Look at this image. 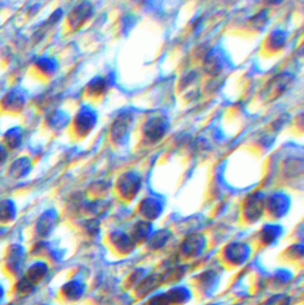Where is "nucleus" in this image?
I'll use <instances>...</instances> for the list:
<instances>
[{
	"instance_id": "obj_1",
	"label": "nucleus",
	"mask_w": 304,
	"mask_h": 305,
	"mask_svg": "<svg viewBox=\"0 0 304 305\" xmlns=\"http://www.w3.org/2000/svg\"><path fill=\"white\" fill-rule=\"evenodd\" d=\"M142 179L136 172H127L122 174L117 181V191L124 199H133L139 195Z\"/></svg>"
},
{
	"instance_id": "obj_2",
	"label": "nucleus",
	"mask_w": 304,
	"mask_h": 305,
	"mask_svg": "<svg viewBox=\"0 0 304 305\" xmlns=\"http://www.w3.org/2000/svg\"><path fill=\"white\" fill-rule=\"evenodd\" d=\"M131 123H133V116L128 112L121 113L118 117H116L115 122L112 123L111 131H110L113 143L121 146L125 143V141H128Z\"/></svg>"
},
{
	"instance_id": "obj_3",
	"label": "nucleus",
	"mask_w": 304,
	"mask_h": 305,
	"mask_svg": "<svg viewBox=\"0 0 304 305\" xmlns=\"http://www.w3.org/2000/svg\"><path fill=\"white\" fill-rule=\"evenodd\" d=\"M170 123L165 117H153L143 126V136L150 143H156L167 134Z\"/></svg>"
},
{
	"instance_id": "obj_4",
	"label": "nucleus",
	"mask_w": 304,
	"mask_h": 305,
	"mask_svg": "<svg viewBox=\"0 0 304 305\" xmlns=\"http://www.w3.org/2000/svg\"><path fill=\"white\" fill-rule=\"evenodd\" d=\"M98 116L97 112L90 106H82L76 113L74 119L75 130L81 136H86L92 131L97 124Z\"/></svg>"
},
{
	"instance_id": "obj_5",
	"label": "nucleus",
	"mask_w": 304,
	"mask_h": 305,
	"mask_svg": "<svg viewBox=\"0 0 304 305\" xmlns=\"http://www.w3.org/2000/svg\"><path fill=\"white\" fill-rule=\"evenodd\" d=\"M265 206L273 218H281L289 212L290 197L283 192H276L265 200Z\"/></svg>"
},
{
	"instance_id": "obj_6",
	"label": "nucleus",
	"mask_w": 304,
	"mask_h": 305,
	"mask_svg": "<svg viewBox=\"0 0 304 305\" xmlns=\"http://www.w3.org/2000/svg\"><path fill=\"white\" fill-rule=\"evenodd\" d=\"M265 196L263 193L257 192L250 196V198L246 200L244 206V214L246 220L253 222H257L262 217L264 209H265Z\"/></svg>"
},
{
	"instance_id": "obj_7",
	"label": "nucleus",
	"mask_w": 304,
	"mask_h": 305,
	"mask_svg": "<svg viewBox=\"0 0 304 305\" xmlns=\"http://www.w3.org/2000/svg\"><path fill=\"white\" fill-rule=\"evenodd\" d=\"M164 211V204L160 199L148 197L144 198L140 204V214L142 215L144 221H154L156 218L160 217V215Z\"/></svg>"
},
{
	"instance_id": "obj_8",
	"label": "nucleus",
	"mask_w": 304,
	"mask_h": 305,
	"mask_svg": "<svg viewBox=\"0 0 304 305\" xmlns=\"http://www.w3.org/2000/svg\"><path fill=\"white\" fill-rule=\"evenodd\" d=\"M291 79H293V76L289 75V74H282V75L276 76V78L270 82L267 97L269 98L281 97V94L287 91L288 86L290 85L291 82Z\"/></svg>"
},
{
	"instance_id": "obj_9",
	"label": "nucleus",
	"mask_w": 304,
	"mask_h": 305,
	"mask_svg": "<svg viewBox=\"0 0 304 305\" xmlns=\"http://www.w3.org/2000/svg\"><path fill=\"white\" fill-rule=\"evenodd\" d=\"M110 81L109 78H101V76H96L92 79L87 85V93L92 95H101L109 90Z\"/></svg>"
},
{
	"instance_id": "obj_10",
	"label": "nucleus",
	"mask_w": 304,
	"mask_h": 305,
	"mask_svg": "<svg viewBox=\"0 0 304 305\" xmlns=\"http://www.w3.org/2000/svg\"><path fill=\"white\" fill-rule=\"evenodd\" d=\"M92 13V6L88 2H84V4L79 5L78 7H75L72 12V18H70V21H72L74 25H80L82 21H85L87 18H90Z\"/></svg>"
},
{
	"instance_id": "obj_11",
	"label": "nucleus",
	"mask_w": 304,
	"mask_h": 305,
	"mask_svg": "<svg viewBox=\"0 0 304 305\" xmlns=\"http://www.w3.org/2000/svg\"><path fill=\"white\" fill-rule=\"evenodd\" d=\"M152 235V224L147 221H140L133 228V237L135 241H144Z\"/></svg>"
},
{
	"instance_id": "obj_12",
	"label": "nucleus",
	"mask_w": 304,
	"mask_h": 305,
	"mask_svg": "<svg viewBox=\"0 0 304 305\" xmlns=\"http://www.w3.org/2000/svg\"><path fill=\"white\" fill-rule=\"evenodd\" d=\"M281 233L282 227L275 226V224H267L260 232V237H262L263 241H265L269 245V243L277 241L279 237H281Z\"/></svg>"
},
{
	"instance_id": "obj_13",
	"label": "nucleus",
	"mask_w": 304,
	"mask_h": 305,
	"mask_svg": "<svg viewBox=\"0 0 304 305\" xmlns=\"http://www.w3.org/2000/svg\"><path fill=\"white\" fill-rule=\"evenodd\" d=\"M287 42V33L284 31H273L269 36V47L271 49H281Z\"/></svg>"
},
{
	"instance_id": "obj_14",
	"label": "nucleus",
	"mask_w": 304,
	"mask_h": 305,
	"mask_svg": "<svg viewBox=\"0 0 304 305\" xmlns=\"http://www.w3.org/2000/svg\"><path fill=\"white\" fill-rule=\"evenodd\" d=\"M56 218L57 215L55 211H48L43 215L42 218H39V228L43 230V232H49L51 230V228L55 223H56Z\"/></svg>"
},
{
	"instance_id": "obj_15",
	"label": "nucleus",
	"mask_w": 304,
	"mask_h": 305,
	"mask_svg": "<svg viewBox=\"0 0 304 305\" xmlns=\"http://www.w3.org/2000/svg\"><path fill=\"white\" fill-rule=\"evenodd\" d=\"M69 121V117L66 115V113L61 112V111H57V112L53 113L51 116V125L57 126V128H63V126L67 125V123Z\"/></svg>"
},
{
	"instance_id": "obj_16",
	"label": "nucleus",
	"mask_w": 304,
	"mask_h": 305,
	"mask_svg": "<svg viewBox=\"0 0 304 305\" xmlns=\"http://www.w3.org/2000/svg\"><path fill=\"white\" fill-rule=\"evenodd\" d=\"M38 66L42 67V69L51 73L56 68V62H55L54 60H51V58H43V60L39 61Z\"/></svg>"
},
{
	"instance_id": "obj_17",
	"label": "nucleus",
	"mask_w": 304,
	"mask_h": 305,
	"mask_svg": "<svg viewBox=\"0 0 304 305\" xmlns=\"http://www.w3.org/2000/svg\"><path fill=\"white\" fill-rule=\"evenodd\" d=\"M0 296H1V290H0Z\"/></svg>"
}]
</instances>
